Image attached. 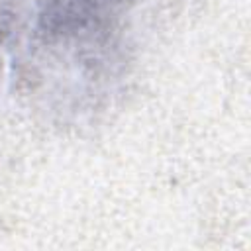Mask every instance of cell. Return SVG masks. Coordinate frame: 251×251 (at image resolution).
Masks as SVG:
<instances>
[{
    "instance_id": "cell-1",
    "label": "cell",
    "mask_w": 251,
    "mask_h": 251,
    "mask_svg": "<svg viewBox=\"0 0 251 251\" xmlns=\"http://www.w3.org/2000/svg\"><path fill=\"white\" fill-rule=\"evenodd\" d=\"M133 0H12L2 16L18 76L47 110H98L126 75Z\"/></svg>"
},
{
    "instance_id": "cell-2",
    "label": "cell",
    "mask_w": 251,
    "mask_h": 251,
    "mask_svg": "<svg viewBox=\"0 0 251 251\" xmlns=\"http://www.w3.org/2000/svg\"><path fill=\"white\" fill-rule=\"evenodd\" d=\"M2 37H4V22H2V12H0V43H2Z\"/></svg>"
}]
</instances>
